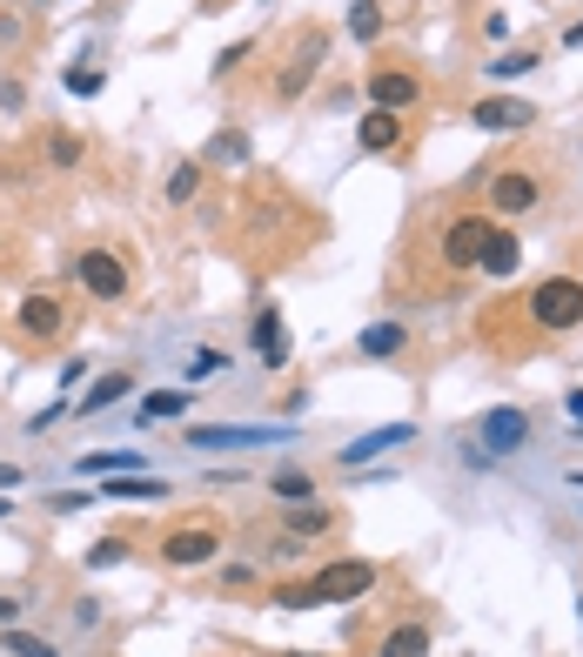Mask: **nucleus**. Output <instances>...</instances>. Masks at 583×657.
<instances>
[{
  "instance_id": "obj_30",
  "label": "nucleus",
  "mask_w": 583,
  "mask_h": 657,
  "mask_svg": "<svg viewBox=\"0 0 583 657\" xmlns=\"http://www.w3.org/2000/svg\"><path fill=\"white\" fill-rule=\"evenodd\" d=\"M530 67H536V48H517V54L490 61V74H503V81H510V74H530Z\"/></svg>"
},
{
  "instance_id": "obj_34",
  "label": "nucleus",
  "mask_w": 583,
  "mask_h": 657,
  "mask_svg": "<svg viewBox=\"0 0 583 657\" xmlns=\"http://www.w3.org/2000/svg\"><path fill=\"white\" fill-rule=\"evenodd\" d=\"M94 504V490H67V496H54V510H88Z\"/></svg>"
},
{
  "instance_id": "obj_25",
  "label": "nucleus",
  "mask_w": 583,
  "mask_h": 657,
  "mask_svg": "<svg viewBox=\"0 0 583 657\" xmlns=\"http://www.w3.org/2000/svg\"><path fill=\"white\" fill-rule=\"evenodd\" d=\"M181 409H188L181 390H154V396L141 403V422H162V416H181Z\"/></svg>"
},
{
  "instance_id": "obj_7",
  "label": "nucleus",
  "mask_w": 583,
  "mask_h": 657,
  "mask_svg": "<svg viewBox=\"0 0 583 657\" xmlns=\"http://www.w3.org/2000/svg\"><path fill=\"white\" fill-rule=\"evenodd\" d=\"M470 122H477L483 135H510V128H530V122H536V108L517 101V94H483V101L470 108Z\"/></svg>"
},
{
  "instance_id": "obj_39",
  "label": "nucleus",
  "mask_w": 583,
  "mask_h": 657,
  "mask_svg": "<svg viewBox=\"0 0 583 657\" xmlns=\"http://www.w3.org/2000/svg\"><path fill=\"white\" fill-rule=\"evenodd\" d=\"M8 517H14V496H8V490H0V523H8Z\"/></svg>"
},
{
  "instance_id": "obj_33",
  "label": "nucleus",
  "mask_w": 583,
  "mask_h": 657,
  "mask_svg": "<svg viewBox=\"0 0 583 657\" xmlns=\"http://www.w3.org/2000/svg\"><path fill=\"white\" fill-rule=\"evenodd\" d=\"M221 369H228V356H221V350H202V356L188 363V376H221Z\"/></svg>"
},
{
  "instance_id": "obj_17",
  "label": "nucleus",
  "mask_w": 583,
  "mask_h": 657,
  "mask_svg": "<svg viewBox=\"0 0 583 657\" xmlns=\"http://www.w3.org/2000/svg\"><path fill=\"white\" fill-rule=\"evenodd\" d=\"M94 496H114V504H148V496H162V477H148V470H128V477H107Z\"/></svg>"
},
{
  "instance_id": "obj_28",
  "label": "nucleus",
  "mask_w": 583,
  "mask_h": 657,
  "mask_svg": "<svg viewBox=\"0 0 583 657\" xmlns=\"http://www.w3.org/2000/svg\"><path fill=\"white\" fill-rule=\"evenodd\" d=\"M208 154H215V162H249V135L228 128V135H215V141H208Z\"/></svg>"
},
{
  "instance_id": "obj_2",
  "label": "nucleus",
  "mask_w": 583,
  "mask_h": 657,
  "mask_svg": "<svg viewBox=\"0 0 583 657\" xmlns=\"http://www.w3.org/2000/svg\"><path fill=\"white\" fill-rule=\"evenodd\" d=\"M530 323H536V329H576V323H583V282H576V276L536 282V295H530Z\"/></svg>"
},
{
  "instance_id": "obj_38",
  "label": "nucleus",
  "mask_w": 583,
  "mask_h": 657,
  "mask_svg": "<svg viewBox=\"0 0 583 657\" xmlns=\"http://www.w3.org/2000/svg\"><path fill=\"white\" fill-rule=\"evenodd\" d=\"M563 48H583V21H576V27H570V34H563Z\"/></svg>"
},
{
  "instance_id": "obj_14",
  "label": "nucleus",
  "mask_w": 583,
  "mask_h": 657,
  "mask_svg": "<svg viewBox=\"0 0 583 657\" xmlns=\"http://www.w3.org/2000/svg\"><path fill=\"white\" fill-rule=\"evenodd\" d=\"M316 67H322V34H308V41L295 48V61L282 67V81H276V94H282V101H295V94L308 88V74H316Z\"/></svg>"
},
{
  "instance_id": "obj_13",
  "label": "nucleus",
  "mask_w": 583,
  "mask_h": 657,
  "mask_svg": "<svg viewBox=\"0 0 583 657\" xmlns=\"http://www.w3.org/2000/svg\"><path fill=\"white\" fill-rule=\"evenodd\" d=\"M255 356L268 369H289V323L276 316V308H262V316H255Z\"/></svg>"
},
{
  "instance_id": "obj_31",
  "label": "nucleus",
  "mask_w": 583,
  "mask_h": 657,
  "mask_svg": "<svg viewBox=\"0 0 583 657\" xmlns=\"http://www.w3.org/2000/svg\"><path fill=\"white\" fill-rule=\"evenodd\" d=\"M48 162L74 168V162H81V141H74V135H54V141H48Z\"/></svg>"
},
{
  "instance_id": "obj_32",
  "label": "nucleus",
  "mask_w": 583,
  "mask_h": 657,
  "mask_svg": "<svg viewBox=\"0 0 583 657\" xmlns=\"http://www.w3.org/2000/svg\"><path fill=\"white\" fill-rule=\"evenodd\" d=\"M255 54V41H236V48H221V61H215V74H236L242 61Z\"/></svg>"
},
{
  "instance_id": "obj_37",
  "label": "nucleus",
  "mask_w": 583,
  "mask_h": 657,
  "mask_svg": "<svg viewBox=\"0 0 583 657\" xmlns=\"http://www.w3.org/2000/svg\"><path fill=\"white\" fill-rule=\"evenodd\" d=\"M563 409H570V416L583 422V390H570V396H563Z\"/></svg>"
},
{
  "instance_id": "obj_26",
  "label": "nucleus",
  "mask_w": 583,
  "mask_h": 657,
  "mask_svg": "<svg viewBox=\"0 0 583 657\" xmlns=\"http://www.w3.org/2000/svg\"><path fill=\"white\" fill-rule=\"evenodd\" d=\"M194 188H202V168L181 162V168L168 175V202H175V209H181V202H194Z\"/></svg>"
},
{
  "instance_id": "obj_21",
  "label": "nucleus",
  "mask_w": 583,
  "mask_h": 657,
  "mask_svg": "<svg viewBox=\"0 0 583 657\" xmlns=\"http://www.w3.org/2000/svg\"><path fill=\"white\" fill-rule=\"evenodd\" d=\"M348 34H356L363 48L382 41V14H376V0H356V8H348Z\"/></svg>"
},
{
  "instance_id": "obj_4",
  "label": "nucleus",
  "mask_w": 583,
  "mask_h": 657,
  "mask_svg": "<svg viewBox=\"0 0 583 657\" xmlns=\"http://www.w3.org/2000/svg\"><path fill=\"white\" fill-rule=\"evenodd\" d=\"M74 276H81V289H88L94 302H122V295H128V262L107 255V249H88L81 262H74Z\"/></svg>"
},
{
  "instance_id": "obj_27",
  "label": "nucleus",
  "mask_w": 583,
  "mask_h": 657,
  "mask_svg": "<svg viewBox=\"0 0 583 657\" xmlns=\"http://www.w3.org/2000/svg\"><path fill=\"white\" fill-rule=\"evenodd\" d=\"M101 88H107V74H101V67H67V94H81V101H88V94H101Z\"/></svg>"
},
{
  "instance_id": "obj_36",
  "label": "nucleus",
  "mask_w": 583,
  "mask_h": 657,
  "mask_svg": "<svg viewBox=\"0 0 583 657\" xmlns=\"http://www.w3.org/2000/svg\"><path fill=\"white\" fill-rule=\"evenodd\" d=\"M14 617H21V604H14V597H0V631H8Z\"/></svg>"
},
{
  "instance_id": "obj_19",
  "label": "nucleus",
  "mask_w": 583,
  "mask_h": 657,
  "mask_svg": "<svg viewBox=\"0 0 583 657\" xmlns=\"http://www.w3.org/2000/svg\"><path fill=\"white\" fill-rule=\"evenodd\" d=\"M403 342H409V336H403L396 323H376V329H363V336H356V350H363V356H396Z\"/></svg>"
},
{
  "instance_id": "obj_29",
  "label": "nucleus",
  "mask_w": 583,
  "mask_h": 657,
  "mask_svg": "<svg viewBox=\"0 0 583 657\" xmlns=\"http://www.w3.org/2000/svg\"><path fill=\"white\" fill-rule=\"evenodd\" d=\"M122 557H128V544H122V536H101V544L88 551V570H114Z\"/></svg>"
},
{
  "instance_id": "obj_8",
  "label": "nucleus",
  "mask_w": 583,
  "mask_h": 657,
  "mask_svg": "<svg viewBox=\"0 0 583 657\" xmlns=\"http://www.w3.org/2000/svg\"><path fill=\"white\" fill-rule=\"evenodd\" d=\"M536 195H543V181H536L530 168H503V175L490 181V209H496V215H523V209H536Z\"/></svg>"
},
{
  "instance_id": "obj_23",
  "label": "nucleus",
  "mask_w": 583,
  "mask_h": 657,
  "mask_svg": "<svg viewBox=\"0 0 583 657\" xmlns=\"http://www.w3.org/2000/svg\"><path fill=\"white\" fill-rule=\"evenodd\" d=\"M268 496H282V504H308V496H316V483H308L302 470H282V477H268Z\"/></svg>"
},
{
  "instance_id": "obj_20",
  "label": "nucleus",
  "mask_w": 583,
  "mask_h": 657,
  "mask_svg": "<svg viewBox=\"0 0 583 657\" xmlns=\"http://www.w3.org/2000/svg\"><path fill=\"white\" fill-rule=\"evenodd\" d=\"M295 517H289V536H329L335 530V517L322 510V504H289Z\"/></svg>"
},
{
  "instance_id": "obj_15",
  "label": "nucleus",
  "mask_w": 583,
  "mask_h": 657,
  "mask_svg": "<svg viewBox=\"0 0 583 657\" xmlns=\"http://www.w3.org/2000/svg\"><path fill=\"white\" fill-rule=\"evenodd\" d=\"M517 262H523V249H517V236H510V228H490V242H483V276L490 282H503V276H517Z\"/></svg>"
},
{
  "instance_id": "obj_10",
  "label": "nucleus",
  "mask_w": 583,
  "mask_h": 657,
  "mask_svg": "<svg viewBox=\"0 0 583 657\" xmlns=\"http://www.w3.org/2000/svg\"><path fill=\"white\" fill-rule=\"evenodd\" d=\"M422 101V81L416 74H403V67H382V74H369V108H416Z\"/></svg>"
},
{
  "instance_id": "obj_6",
  "label": "nucleus",
  "mask_w": 583,
  "mask_h": 657,
  "mask_svg": "<svg viewBox=\"0 0 583 657\" xmlns=\"http://www.w3.org/2000/svg\"><path fill=\"white\" fill-rule=\"evenodd\" d=\"M215 551H221V536H215L208 523H181V530H168V536H162V564H175V570L215 564Z\"/></svg>"
},
{
  "instance_id": "obj_1",
  "label": "nucleus",
  "mask_w": 583,
  "mask_h": 657,
  "mask_svg": "<svg viewBox=\"0 0 583 657\" xmlns=\"http://www.w3.org/2000/svg\"><path fill=\"white\" fill-rule=\"evenodd\" d=\"M376 564L369 557H335V564H322L308 584H282L276 591V604H289V610H308V604H348V597H369L376 591Z\"/></svg>"
},
{
  "instance_id": "obj_22",
  "label": "nucleus",
  "mask_w": 583,
  "mask_h": 657,
  "mask_svg": "<svg viewBox=\"0 0 583 657\" xmlns=\"http://www.w3.org/2000/svg\"><path fill=\"white\" fill-rule=\"evenodd\" d=\"M128 390H135V376H101V382H94V390L81 396V409L94 416V409H107V403H122Z\"/></svg>"
},
{
  "instance_id": "obj_35",
  "label": "nucleus",
  "mask_w": 583,
  "mask_h": 657,
  "mask_svg": "<svg viewBox=\"0 0 583 657\" xmlns=\"http://www.w3.org/2000/svg\"><path fill=\"white\" fill-rule=\"evenodd\" d=\"M0 490H21V463H8V456H0Z\"/></svg>"
},
{
  "instance_id": "obj_16",
  "label": "nucleus",
  "mask_w": 583,
  "mask_h": 657,
  "mask_svg": "<svg viewBox=\"0 0 583 657\" xmlns=\"http://www.w3.org/2000/svg\"><path fill=\"white\" fill-rule=\"evenodd\" d=\"M356 141H363L369 154H389V148L403 141V122H396V114H389V108H369L363 122H356Z\"/></svg>"
},
{
  "instance_id": "obj_12",
  "label": "nucleus",
  "mask_w": 583,
  "mask_h": 657,
  "mask_svg": "<svg viewBox=\"0 0 583 657\" xmlns=\"http://www.w3.org/2000/svg\"><path fill=\"white\" fill-rule=\"evenodd\" d=\"M67 329V308L54 302V295H27L21 302V336H34V342H54Z\"/></svg>"
},
{
  "instance_id": "obj_3",
  "label": "nucleus",
  "mask_w": 583,
  "mask_h": 657,
  "mask_svg": "<svg viewBox=\"0 0 583 657\" xmlns=\"http://www.w3.org/2000/svg\"><path fill=\"white\" fill-rule=\"evenodd\" d=\"M490 228L496 222H483V215H449V228H443V268H456V276H462V268H477L483 262V242H490Z\"/></svg>"
},
{
  "instance_id": "obj_9",
  "label": "nucleus",
  "mask_w": 583,
  "mask_h": 657,
  "mask_svg": "<svg viewBox=\"0 0 583 657\" xmlns=\"http://www.w3.org/2000/svg\"><path fill=\"white\" fill-rule=\"evenodd\" d=\"M282 430H242V422H194L188 443L194 450H249V443H276Z\"/></svg>"
},
{
  "instance_id": "obj_5",
  "label": "nucleus",
  "mask_w": 583,
  "mask_h": 657,
  "mask_svg": "<svg viewBox=\"0 0 583 657\" xmlns=\"http://www.w3.org/2000/svg\"><path fill=\"white\" fill-rule=\"evenodd\" d=\"M477 437H483V450H470L477 463H490V456H517V450L530 443V416H523V409H490Z\"/></svg>"
},
{
  "instance_id": "obj_11",
  "label": "nucleus",
  "mask_w": 583,
  "mask_h": 657,
  "mask_svg": "<svg viewBox=\"0 0 583 657\" xmlns=\"http://www.w3.org/2000/svg\"><path fill=\"white\" fill-rule=\"evenodd\" d=\"M409 437H416L409 422H382V430H369V437H356V443H348V450H342V463H348V470H363L369 456H389V450H403Z\"/></svg>"
},
{
  "instance_id": "obj_18",
  "label": "nucleus",
  "mask_w": 583,
  "mask_h": 657,
  "mask_svg": "<svg viewBox=\"0 0 583 657\" xmlns=\"http://www.w3.org/2000/svg\"><path fill=\"white\" fill-rule=\"evenodd\" d=\"M376 657H430V624H396L376 644Z\"/></svg>"
},
{
  "instance_id": "obj_24",
  "label": "nucleus",
  "mask_w": 583,
  "mask_h": 657,
  "mask_svg": "<svg viewBox=\"0 0 583 657\" xmlns=\"http://www.w3.org/2000/svg\"><path fill=\"white\" fill-rule=\"evenodd\" d=\"M0 650H14V657H54V644H48V637H27V631H14V624L0 631Z\"/></svg>"
}]
</instances>
